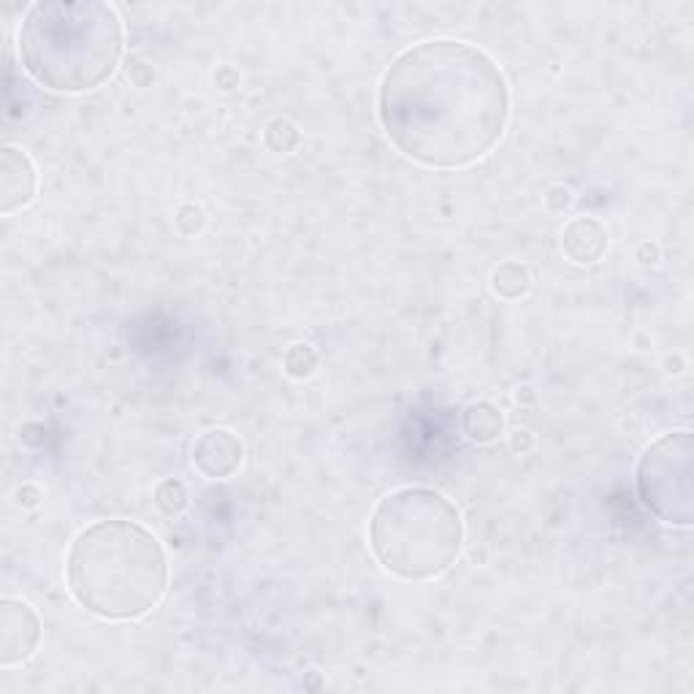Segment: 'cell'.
Returning a JSON list of instances; mask_svg holds the SVG:
<instances>
[{
	"mask_svg": "<svg viewBox=\"0 0 694 694\" xmlns=\"http://www.w3.org/2000/svg\"><path fill=\"white\" fill-rule=\"evenodd\" d=\"M510 93L478 47L426 41L394 60L380 84V123L394 147L435 169H459L502 139Z\"/></svg>",
	"mask_w": 694,
	"mask_h": 694,
	"instance_id": "6da1fadb",
	"label": "cell"
},
{
	"mask_svg": "<svg viewBox=\"0 0 694 694\" xmlns=\"http://www.w3.org/2000/svg\"><path fill=\"white\" fill-rule=\"evenodd\" d=\"M166 553L155 534L133 521L93 523L71 545V594L101 619L144 616L166 592Z\"/></svg>",
	"mask_w": 694,
	"mask_h": 694,
	"instance_id": "7a4b0ae2",
	"label": "cell"
},
{
	"mask_svg": "<svg viewBox=\"0 0 694 694\" xmlns=\"http://www.w3.org/2000/svg\"><path fill=\"white\" fill-rule=\"evenodd\" d=\"M28 74L54 93H88L114 74L123 54V25L112 6L84 0L35 3L20 28Z\"/></svg>",
	"mask_w": 694,
	"mask_h": 694,
	"instance_id": "3957f363",
	"label": "cell"
},
{
	"mask_svg": "<svg viewBox=\"0 0 694 694\" xmlns=\"http://www.w3.org/2000/svg\"><path fill=\"white\" fill-rule=\"evenodd\" d=\"M380 564L405 581H426L456 562L465 540L459 510L429 489H401L375 508L369 523Z\"/></svg>",
	"mask_w": 694,
	"mask_h": 694,
	"instance_id": "277c9868",
	"label": "cell"
},
{
	"mask_svg": "<svg viewBox=\"0 0 694 694\" xmlns=\"http://www.w3.org/2000/svg\"><path fill=\"white\" fill-rule=\"evenodd\" d=\"M692 456L690 431H675L656 440L637 465V491L643 504L656 519L675 527H690L694 521Z\"/></svg>",
	"mask_w": 694,
	"mask_h": 694,
	"instance_id": "5b68a950",
	"label": "cell"
},
{
	"mask_svg": "<svg viewBox=\"0 0 694 694\" xmlns=\"http://www.w3.org/2000/svg\"><path fill=\"white\" fill-rule=\"evenodd\" d=\"M41 641V621L22 600L0 602V665L11 667L30 660Z\"/></svg>",
	"mask_w": 694,
	"mask_h": 694,
	"instance_id": "8992f818",
	"label": "cell"
},
{
	"mask_svg": "<svg viewBox=\"0 0 694 694\" xmlns=\"http://www.w3.org/2000/svg\"><path fill=\"white\" fill-rule=\"evenodd\" d=\"M193 467L210 480L231 478L242 467L245 448L239 437L228 429H210L198 437L193 446Z\"/></svg>",
	"mask_w": 694,
	"mask_h": 694,
	"instance_id": "52a82bcc",
	"label": "cell"
},
{
	"mask_svg": "<svg viewBox=\"0 0 694 694\" xmlns=\"http://www.w3.org/2000/svg\"><path fill=\"white\" fill-rule=\"evenodd\" d=\"M35 196V169L22 150L6 147L0 152V212H11L28 206Z\"/></svg>",
	"mask_w": 694,
	"mask_h": 694,
	"instance_id": "ba28073f",
	"label": "cell"
},
{
	"mask_svg": "<svg viewBox=\"0 0 694 694\" xmlns=\"http://www.w3.org/2000/svg\"><path fill=\"white\" fill-rule=\"evenodd\" d=\"M562 249L575 264H594L608 249V228L594 217H575L564 228Z\"/></svg>",
	"mask_w": 694,
	"mask_h": 694,
	"instance_id": "9c48e42d",
	"label": "cell"
},
{
	"mask_svg": "<svg viewBox=\"0 0 694 694\" xmlns=\"http://www.w3.org/2000/svg\"><path fill=\"white\" fill-rule=\"evenodd\" d=\"M461 426H465V435L470 437L472 442H494L499 435H502V412L497 410L489 401H478V405H470L465 410V418H461Z\"/></svg>",
	"mask_w": 694,
	"mask_h": 694,
	"instance_id": "30bf717a",
	"label": "cell"
},
{
	"mask_svg": "<svg viewBox=\"0 0 694 694\" xmlns=\"http://www.w3.org/2000/svg\"><path fill=\"white\" fill-rule=\"evenodd\" d=\"M491 285H494V294L502 298H521L532 285V277H529L527 266H521L519 261H508L494 272L491 277Z\"/></svg>",
	"mask_w": 694,
	"mask_h": 694,
	"instance_id": "8fae6325",
	"label": "cell"
},
{
	"mask_svg": "<svg viewBox=\"0 0 694 694\" xmlns=\"http://www.w3.org/2000/svg\"><path fill=\"white\" fill-rule=\"evenodd\" d=\"M264 142L272 152L288 155V152H294L298 144H302V133H298V127L290 123V120H274V123L266 127Z\"/></svg>",
	"mask_w": 694,
	"mask_h": 694,
	"instance_id": "7c38bea8",
	"label": "cell"
},
{
	"mask_svg": "<svg viewBox=\"0 0 694 694\" xmlns=\"http://www.w3.org/2000/svg\"><path fill=\"white\" fill-rule=\"evenodd\" d=\"M155 504L166 516H180L187 508V491L180 480H163L155 489Z\"/></svg>",
	"mask_w": 694,
	"mask_h": 694,
	"instance_id": "4fadbf2b",
	"label": "cell"
},
{
	"mask_svg": "<svg viewBox=\"0 0 694 694\" xmlns=\"http://www.w3.org/2000/svg\"><path fill=\"white\" fill-rule=\"evenodd\" d=\"M318 367V356L309 345H294L285 353V369L290 377H309Z\"/></svg>",
	"mask_w": 694,
	"mask_h": 694,
	"instance_id": "5bb4252c",
	"label": "cell"
},
{
	"mask_svg": "<svg viewBox=\"0 0 694 694\" xmlns=\"http://www.w3.org/2000/svg\"><path fill=\"white\" fill-rule=\"evenodd\" d=\"M174 221H176V228H180L182 234L193 236V234H196V231L204 228L206 217H204V210H201V206L185 204L180 212H176Z\"/></svg>",
	"mask_w": 694,
	"mask_h": 694,
	"instance_id": "9a60e30c",
	"label": "cell"
},
{
	"mask_svg": "<svg viewBox=\"0 0 694 694\" xmlns=\"http://www.w3.org/2000/svg\"><path fill=\"white\" fill-rule=\"evenodd\" d=\"M570 191L568 187H553L551 193H548L545 196V204L551 206V210H557V212H562V210H568L570 206Z\"/></svg>",
	"mask_w": 694,
	"mask_h": 694,
	"instance_id": "2e32d148",
	"label": "cell"
},
{
	"mask_svg": "<svg viewBox=\"0 0 694 694\" xmlns=\"http://www.w3.org/2000/svg\"><path fill=\"white\" fill-rule=\"evenodd\" d=\"M527 448L529 446V437H527V431H519V435H516V440H513V448Z\"/></svg>",
	"mask_w": 694,
	"mask_h": 694,
	"instance_id": "e0dca14e",
	"label": "cell"
},
{
	"mask_svg": "<svg viewBox=\"0 0 694 694\" xmlns=\"http://www.w3.org/2000/svg\"><path fill=\"white\" fill-rule=\"evenodd\" d=\"M20 497H28L25 504H35V497H39V491H35V489H25V491H20Z\"/></svg>",
	"mask_w": 694,
	"mask_h": 694,
	"instance_id": "ac0fdd59",
	"label": "cell"
}]
</instances>
